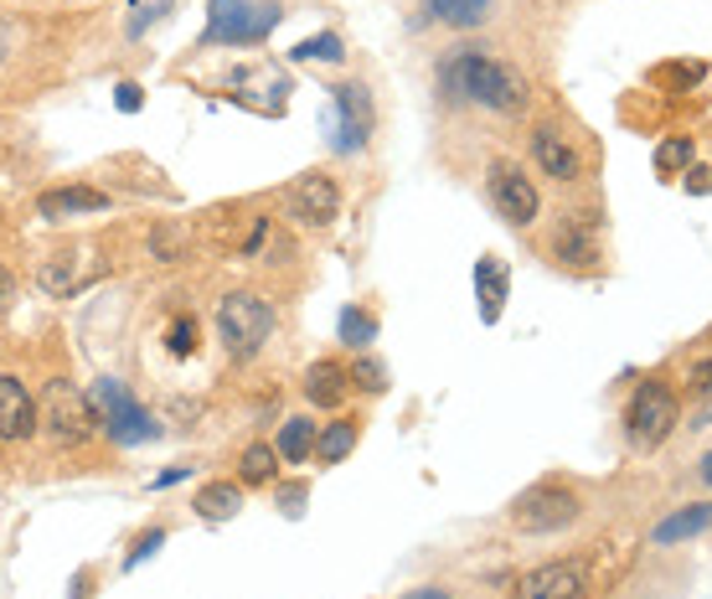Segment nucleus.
Masks as SVG:
<instances>
[{
  "instance_id": "obj_18",
  "label": "nucleus",
  "mask_w": 712,
  "mask_h": 599,
  "mask_svg": "<svg viewBox=\"0 0 712 599\" xmlns=\"http://www.w3.org/2000/svg\"><path fill=\"white\" fill-rule=\"evenodd\" d=\"M712 527V501H702V507H682V511H671L667 522L651 532L655 548H671V542H682V538H698V532H708Z\"/></svg>"
},
{
  "instance_id": "obj_10",
  "label": "nucleus",
  "mask_w": 712,
  "mask_h": 599,
  "mask_svg": "<svg viewBox=\"0 0 712 599\" xmlns=\"http://www.w3.org/2000/svg\"><path fill=\"white\" fill-rule=\"evenodd\" d=\"M589 558H563V564H542V569L521 573L517 599H589Z\"/></svg>"
},
{
  "instance_id": "obj_27",
  "label": "nucleus",
  "mask_w": 712,
  "mask_h": 599,
  "mask_svg": "<svg viewBox=\"0 0 712 599\" xmlns=\"http://www.w3.org/2000/svg\"><path fill=\"white\" fill-rule=\"evenodd\" d=\"M377 336V321H372L367 311H356V305H346L342 311V342L352 346V352H362V346Z\"/></svg>"
},
{
  "instance_id": "obj_26",
  "label": "nucleus",
  "mask_w": 712,
  "mask_h": 599,
  "mask_svg": "<svg viewBox=\"0 0 712 599\" xmlns=\"http://www.w3.org/2000/svg\"><path fill=\"white\" fill-rule=\"evenodd\" d=\"M686 165H692V140L686 135L661 140V150H655V171H661V176H677V171H686Z\"/></svg>"
},
{
  "instance_id": "obj_23",
  "label": "nucleus",
  "mask_w": 712,
  "mask_h": 599,
  "mask_svg": "<svg viewBox=\"0 0 712 599\" xmlns=\"http://www.w3.org/2000/svg\"><path fill=\"white\" fill-rule=\"evenodd\" d=\"M237 476H243V486H268V480L279 476V449L274 445H248L243 449V460H237Z\"/></svg>"
},
{
  "instance_id": "obj_22",
  "label": "nucleus",
  "mask_w": 712,
  "mask_h": 599,
  "mask_svg": "<svg viewBox=\"0 0 712 599\" xmlns=\"http://www.w3.org/2000/svg\"><path fill=\"white\" fill-rule=\"evenodd\" d=\"M429 16L455 31H470L490 16V0H429Z\"/></svg>"
},
{
  "instance_id": "obj_34",
  "label": "nucleus",
  "mask_w": 712,
  "mask_h": 599,
  "mask_svg": "<svg viewBox=\"0 0 712 599\" xmlns=\"http://www.w3.org/2000/svg\"><path fill=\"white\" fill-rule=\"evenodd\" d=\"M11 305V274H6V264H0V311Z\"/></svg>"
},
{
  "instance_id": "obj_19",
  "label": "nucleus",
  "mask_w": 712,
  "mask_h": 599,
  "mask_svg": "<svg viewBox=\"0 0 712 599\" xmlns=\"http://www.w3.org/2000/svg\"><path fill=\"white\" fill-rule=\"evenodd\" d=\"M207 522H227V517H237V507H243V491H237L233 480H212V486H202L192 501Z\"/></svg>"
},
{
  "instance_id": "obj_29",
  "label": "nucleus",
  "mask_w": 712,
  "mask_h": 599,
  "mask_svg": "<svg viewBox=\"0 0 712 599\" xmlns=\"http://www.w3.org/2000/svg\"><path fill=\"white\" fill-rule=\"evenodd\" d=\"M352 383H362L367 393H383L387 388V373H383V362H372V357H362L352 367Z\"/></svg>"
},
{
  "instance_id": "obj_12",
  "label": "nucleus",
  "mask_w": 712,
  "mask_h": 599,
  "mask_svg": "<svg viewBox=\"0 0 712 599\" xmlns=\"http://www.w3.org/2000/svg\"><path fill=\"white\" fill-rule=\"evenodd\" d=\"M37 404H31V393L21 377L11 373H0V439L6 445H16V439H31L37 435Z\"/></svg>"
},
{
  "instance_id": "obj_6",
  "label": "nucleus",
  "mask_w": 712,
  "mask_h": 599,
  "mask_svg": "<svg viewBox=\"0 0 712 599\" xmlns=\"http://www.w3.org/2000/svg\"><path fill=\"white\" fill-rule=\"evenodd\" d=\"M93 408H99V429H104L114 445H140V439H155L161 429L150 424V414L134 404L119 377H99L93 383Z\"/></svg>"
},
{
  "instance_id": "obj_8",
  "label": "nucleus",
  "mask_w": 712,
  "mask_h": 599,
  "mask_svg": "<svg viewBox=\"0 0 712 599\" xmlns=\"http://www.w3.org/2000/svg\"><path fill=\"white\" fill-rule=\"evenodd\" d=\"M490 202H496V212H501L511 227H532L537 223V207H542V196H537L532 176H521V165L511 161H496L490 165Z\"/></svg>"
},
{
  "instance_id": "obj_9",
  "label": "nucleus",
  "mask_w": 712,
  "mask_h": 599,
  "mask_svg": "<svg viewBox=\"0 0 712 599\" xmlns=\"http://www.w3.org/2000/svg\"><path fill=\"white\" fill-rule=\"evenodd\" d=\"M330 145L352 155L372 140V99L362 83H342V89H330Z\"/></svg>"
},
{
  "instance_id": "obj_37",
  "label": "nucleus",
  "mask_w": 712,
  "mask_h": 599,
  "mask_svg": "<svg viewBox=\"0 0 712 599\" xmlns=\"http://www.w3.org/2000/svg\"><path fill=\"white\" fill-rule=\"evenodd\" d=\"M0 58H6V42H0Z\"/></svg>"
},
{
  "instance_id": "obj_3",
  "label": "nucleus",
  "mask_w": 712,
  "mask_h": 599,
  "mask_svg": "<svg viewBox=\"0 0 712 599\" xmlns=\"http://www.w3.org/2000/svg\"><path fill=\"white\" fill-rule=\"evenodd\" d=\"M579 517H583V501L563 480H537V486H527L517 496V507H511V527L517 532H563Z\"/></svg>"
},
{
  "instance_id": "obj_1",
  "label": "nucleus",
  "mask_w": 712,
  "mask_h": 599,
  "mask_svg": "<svg viewBox=\"0 0 712 599\" xmlns=\"http://www.w3.org/2000/svg\"><path fill=\"white\" fill-rule=\"evenodd\" d=\"M439 93L449 104H480L490 114H521L527 109V78L501 58H486L475 47H455L439 62Z\"/></svg>"
},
{
  "instance_id": "obj_14",
  "label": "nucleus",
  "mask_w": 712,
  "mask_h": 599,
  "mask_svg": "<svg viewBox=\"0 0 712 599\" xmlns=\"http://www.w3.org/2000/svg\"><path fill=\"white\" fill-rule=\"evenodd\" d=\"M552 254L568 258V264H593V258H599V217H593V212H573V217L558 227Z\"/></svg>"
},
{
  "instance_id": "obj_2",
  "label": "nucleus",
  "mask_w": 712,
  "mask_h": 599,
  "mask_svg": "<svg viewBox=\"0 0 712 599\" xmlns=\"http://www.w3.org/2000/svg\"><path fill=\"white\" fill-rule=\"evenodd\" d=\"M268 331H274V305L258 300L253 290H233V295L217 300V336H223V352L233 362L258 357Z\"/></svg>"
},
{
  "instance_id": "obj_25",
  "label": "nucleus",
  "mask_w": 712,
  "mask_h": 599,
  "mask_svg": "<svg viewBox=\"0 0 712 599\" xmlns=\"http://www.w3.org/2000/svg\"><path fill=\"white\" fill-rule=\"evenodd\" d=\"M165 352L171 357H192L196 352V315H171V326H165Z\"/></svg>"
},
{
  "instance_id": "obj_21",
  "label": "nucleus",
  "mask_w": 712,
  "mask_h": 599,
  "mask_svg": "<svg viewBox=\"0 0 712 599\" xmlns=\"http://www.w3.org/2000/svg\"><path fill=\"white\" fill-rule=\"evenodd\" d=\"M315 439H321V429H315V419H284V429H279V460H289V465H299V460H311L315 455Z\"/></svg>"
},
{
  "instance_id": "obj_5",
  "label": "nucleus",
  "mask_w": 712,
  "mask_h": 599,
  "mask_svg": "<svg viewBox=\"0 0 712 599\" xmlns=\"http://www.w3.org/2000/svg\"><path fill=\"white\" fill-rule=\"evenodd\" d=\"M279 6L274 0H264V6H248V0H212V27L202 42L207 47H253L264 42L268 31L279 27Z\"/></svg>"
},
{
  "instance_id": "obj_17",
  "label": "nucleus",
  "mask_w": 712,
  "mask_h": 599,
  "mask_svg": "<svg viewBox=\"0 0 712 599\" xmlns=\"http://www.w3.org/2000/svg\"><path fill=\"white\" fill-rule=\"evenodd\" d=\"M346 393H352V373H346L342 362H315L311 373H305V398L315 408H342Z\"/></svg>"
},
{
  "instance_id": "obj_15",
  "label": "nucleus",
  "mask_w": 712,
  "mask_h": 599,
  "mask_svg": "<svg viewBox=\"0 0 712 599\" xmlns=\"http://www.w3.org/2000/svg\"><path fill=\"white\" fill-rule=\"evenodd\" d=\"M109 196L93 192V186H58V192H42L37 196V217L47 223H62V217H78V212H104Z\"/></svg>"
},
{
  "instance_id": "obj_35",
  "label": "nucleus",
  "mask_w": 712,
  "mask_h": 599,
  "mask_svg": "<svg viewBox=\"0 0 712 599\" xmlns=\"http://www.w3.org/2000/svg\"><path fill=\"white\" fill-rule=\"evenodd\" d=\"M408 599H449V595H445V589H414Z\"/></svg>"
},
{
  "instance_id": "obj_31",
  "label": "nucleus",
  "mask_w": 712,
  "mask_h": 599,
  "mask_svg": "<svg viewBox=\"0 0 712 599\" xmlns=\"http://www.w3.org/2000/svg\"><path fill=\"white\" fill-rule=\"evenodd\" d=\"M114 104L124 109V114H134V109H140V89H134V83H119V89H114Z\"/></svg>"
},
{
  "instance_id": "obj_20",
  "label": "nucleus",
  "mask_w": 712,
  "mask_h": 599,
  "mask_svg": "<svg viewBox=\"0 0 712 599\" xmlns=\"http://www.w3.org/2000/svg\"><path fill=\"white\" fill-rule=\"evenodd\" d=\"M356 435H362V424L356 419H336L321 429V439H315V460L321 465H342L346 455L356 449Z\"/></svg>"
},
{
  "instance_id": "obj_30",
  "label": "nucleus",
  "mask_w": 712,
  "mask_h": 599,
  "mask_svg": "<svg viewBox=\"0 0 712 599\" xmlns=\"http://www.w3.org/2000/svg\"><path fill=\"white\" fill-rule=\"evenodd\" d=\"M161 542H165V527H150L145 538H140V542H134V548H130V558H124V569H140V564H145V558L155 554Z\"/></svg>"
},
{
  "instance_id": "obj_24",
  "label": "nucleus",
  "mask_w": 712,
  "mask_h": 599,
  "mask_svg": "<svg viewBox=\"0 0 712 599\" xmlns=\"http://www.w3.org/2000/svg\"><path fill=\"white\" fill-rule=\"evenodd\" d=\"M342 58H346V47H342L336 31H321V37L295 47V62H342Z\"/></svg>"
},
{
  "instance_id": "obj_16",
  "label": "nucleus",
  "mask_w": 712,
  "mask_h": 599,
  "mask_svg": "<svg viewBox=\"0 0 712 599\" xmlns=\"http://www.w3.org/2000/svg\"><path fill=\"white\" fill-rule=\"evenodd\" d=\"M506 290H511V270H506L501 258H480L475 264V300H480V321L496 326L501 321V305H506Z\"/></svg>"
},
{
  "instance_id": "obj_7",
  "label": "nucleus",
  "mask_w": 712,
  "mask_h": 599,
  "mask_svg": "<svg viewBox=\"0 0 712 599\" xmlns=\"http://www.w3.org/2000/svg\"><path fill=\"white\" fill-rule=\"evenodd\" d=\"M42 424L58 445H83V439L99 429V414H93V404L78 388H68V383H47Z\"/></svg>"
},
{
  "instance_id": "obj_11",
  "label": "nucleus",
  "mask_w": 712,
  "mask_h": 599,
  "mask_svg": "<svg viewBox=\"0 0 712 599\" xmlns=\"http://www.w3.org/2000/svg\"><path fill=\"white\" fill-rule=\"evenodd\" d=\"M289 212L311 227H330L336 217H342V192H336V181L321 176V171L299 176L295 186H289Z\"/></svg>"
},
{
  "instance_id": "obj_4",
  "label": "nucleus",
  "mask_w": 712,
  "mask_h": 599,
  "mask_svg": "<svg viewBox=\"0 0 712 599\" xmlns=\"http://www.w3.org/2000/svg\"><path fill=\"white\" fill-rule=\"evenodd\" d=\"M682 424V404L667 383H640L630 408H624V429H630V445L635 449H655L667 445L671 429Z\"/></svg>"
},
{
  "instance_id": "obj_33",
  "label": "nucleus",
  "mask_w": 712,
  "mask_h": 599,
  "mask_svg": "<svg viewBox=\"0 0 712 599\" xmlns=\"http://www.w3.org/2000/svg\"><path fill=\"white\" fill-rule=\"evenodd\" d=\"M176 480H186V465H171L165 476H155V486H176Z\"/></svg>"
},
{
  "instance_id": "obj_13",
  "label": "nucleus",
  "mask_w": 712,
  "mask_h": 599,
  "mask_svg": "<svg viewBox=\"0 0 712 599\" xmlns=\"http://www.w3.org/2000/svg\"><path fill=\"white\" fill-rule=\"evenodd\" d=\"M532 161L548 171L552 181H579L583 176V155L573 150V140H563V130H552V124H537L532 130Z\"/></svg>"
},
{
  "instance_id": "obj_36",
  "label": "nucleus",
  "mask_w": 712,
  "mask_h": 599,
  "mask_svg": "<svg viewBox=\"0 0 712 599\" xmlns=\"http://www.w3.org/2000/svg\"><path fill=\"white\" fill-rule=\"evenodd\" d=\"M702 480H708V486H712V455H708V460H702Z\"/></svg>"
},
{
  "instance_id": "obj_28",
  "label": "nucleus",
  "mask_w": 712,
  "mask_h": 599,
  "mask_svg": "<svg viewBox=\"0 0 712 599\" xmlns=\"http://www.w3.org/2000/svg\"><path fill=\"white\" fill-rule=\"evenodd\" d=\"M37 285H42L47 295H68V290L78 285V274H73V264H68V258H47L42 270H37Z\"/></svg>"
},
{
  "instance_id": "obj_32",
  "label": "nucleus",
  "mask_w": 712,
  "mask_h": 599,
  "mask_svg": "<svg viewBox=\"0 0 712 599\" xmlns=\"http://www.w3.org/2000/svg\"><path fill=\"white\" fill-rule=\"evenodd\" d=\"M686 186H692V192H712V165H698V171H692V181H686Z\"/></svg>"
}]
</instances>
